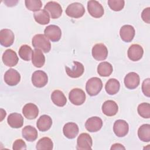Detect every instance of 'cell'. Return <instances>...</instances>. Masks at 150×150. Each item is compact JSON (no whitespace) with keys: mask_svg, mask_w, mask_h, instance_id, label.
<instances>
[{"mask_svg":"<svg viewBox=\"0 0 150 150\" xmlns=\"http://www.w3.org/2000/svg\"><path fill=\"white\" fill-rule=\"evenodd\" d=\"M32 44L35 49H40L44 53H48L51 49L50 41L43 34L35 35L32 38Z\"/></svg>","mask_w":150,"mask_h":150,"instance_id":"obj_1","label":"cell"},{"mask_svg":"<svg viewBox=\"0 0 150 150\" xmlns=\"http://www.w3.org/2000/svg\"><path fill=\"white\" fill-rule=\"evenodd\" d=\"M103 88V83L101 80L97 77H94L86 83V90L87 93L90 96H95L97 95Z\"/></svg>","mask_w":150,"mask_h":150,"instance_id":"obj_2","label":"cell"},{"mask_svg":"<svg viewBox=\"0 0 150 150\" xmlns=\"http://www.w3.org/2000/svg\"><path fill=\"white\" fill-rule=\"evenodd\" d=\"M85 8L79 2H74L68 5L66 9V13L67 16L73 18H79L84 15Z\"/></svg>","mask_w":150,"mask_h":150,"instance_id":"obj_3","label":"cell"},{"mask_svg":"<svg viewBox=\"0 0 150 150\" xmlns=\"http://www.w3.org/2000/svg\"><path fill=\"white\" fill-rule=\"evenodd\" d=\"M86 94L84 91L79 88L72 89L69 94L70 101L75 105H80L83 104L86 100Z\"/></svg>","mask_w":150,"mask_h":150,"instance_id":"obj_4","label":"cell"},{"mask_svg":"<svg viewBox=\"0 0 150 150\" xmlns=\"http://www.w3.org/2000/svg\"><path fill=\"white\" fill-rule=\"evenodd\" d=\"M32 83L33 85L38 88L45 86L48 81L47 74L42 70H36L32 75Z\"/></svg>","mask_w":150,"mask_h":150,"instance_id":"obj_5","label":"cell"},{"mask_svg":"<svg viewBox=\"0 0 150 150\" xmlns=\"http://www.w3.org/2000/svg\"><path fill=\"white\" fill-rule=\"evenodd\" d=\"M93 141L91 136L87 133H81L77 139L76 149L77 150L91 149Z\"/></svg>","mask_w":150,"mask_h":150,"instance_id":"obj_6","label":"cell"},{"mask_svg":"<svg viewBox=\"0 0 150 150\" xmlns=\"http://www.w3.org/2000/svg\"><path fill=\"white\" fill-rule=\"evenodd\" d=\"M87 9L89 14L96 18H101L104 13L103 6L98 1L95 0L88 1Z\"/></svg>","mask_w":150,"mask_h":150,"instance_id":"obj_7","label":"cell"},{"mask_svg":"<svg viewBox=\"0 0 150 150\" xmlns=\"http://www.w3.org/2000/svg\"><path fill=\"white\" fill-rule=\"evenodd\" d=\"M44 33L45 36L52 42L59 41L62 36L60 28L55 25H50L46 27Z\"/></svg>","mask_w":150,"mask_h":150,"instance_id":"obj_8","label":"cell"},{"mask_svg":"<svg viewBox=\"0 0 150 150\" xmlns=\"http://www.w3.org/2000/svg\"><path fill=\"white\" fill-rule=\"evenodd\" d=\"M46 10L52 19H57L62 14L63 9L61 5L55 1H49L45 6Z\"/></svg>","mask_w":150,"mask_h":150,"instance_id":"obj_9","label":"cell"},{"mask_svg":"<svg viewBox=\"0 0 150 150\" xmlns=\"http://www.w3.org/2000/svg\"><path fill=\"white\" fill-rule=\"evenodd\" d=\"M92 56L98 61L104 60L108 56V49L103 43L96 44L92 48Z\"/></svg>","mask_w":150,"mask_h":150,"instance_id":"obj_10","label":"cell"},{"mask_svg":"<svg viewBox=\"0 0 150 150\" xmlns=\"http://www.w3.org/2000/svg\"><path fill=\"white\" fill-rule=\"evenodd\" d=\"M2 60L5 66L13 67L17 64L19 61V58L14 50L9 49L6 50L3 53Z\"/></svg>","mask_w":150,"mask_h":150,"instance_id":"obj_11","label":"cell"},{"mask_svg":"<svg viewBox=\"0 0 150 150\" xmlns=\"http://www.w3.org/2000/svg\"><path fill=\"white\" fill-rule=\"evenodd\" d=\"M21 80V75L19 73L13 69H10L8 70L4 74L5 82L10 86L17 85Z\"/></svg>","mask_w":150,"mask_h":150,"instance_id":"obj_12","label":"cell"},{"mask_svg":"<svg viewBox=\"0 0 150 150\" xmlns=\"http://www.w3.org/2000/svg\"><path fill=\"white\" fill-rule=\"evenodd\" d=\"M144 50L142 47L138 44H133L128 49L127 54L128 58L134 62L139 60L143 56Z\"/></svg>","mask_w":150,"mask_h":150,"instance_id":"obj_13","label":"cell"},{"mask_svg":"<svg viewBox=\"0 0 150 150\" xmlns=\"http://www.w3.org/2000/svg\"><path fill=\"white\" fill-rule=\"evenodd\" d=\"M114 134L118 137L125 136L129 131L128 124L123 120H117L115 121L113 126Z\"/></svg>","mask_w":150,"mask_h":150,"instance_id":"obj_14","label":"cell"},{"mask_svg":"<svg viewBox=\"0 0 150 150\" xmlns=\"http://www.w3.org/2000/svg\"><path fill=\"white\" fill-rule=\"evenodd\" d=\"M73 65L72 67H69L66 66V72L67 74L71 78H78L80 77L84 73V67L83 64L80 62L74 61L73 62Z\"/></svg>","mask_w":150,"mask_h":150,"instance_id":"obj_15","label":"cell"},{"mask_svg":"<svg viewBox=\"0 0 150 150\" xmlns=\"http://www.w3.org/2000/svg\"><path fill=\"white\" fill-rule=\"evenodd\" d=\"M15 36L13 32L8 29H3L0 31V43L5 47L11 46L14 42Z\"/></svg>","mask_w":150,"mask_h":150,"instance_id":"obj_16","label":"cell"},{"mask_svg":"<svg viewBox=\"0 0 150 150\" xmlns=\"http://www.w3.org/2000/svg\"><path fill=\"white\" fill-rule=\"evenodd\" d=\"M103 126V121L98 117H92L87 119L85 123L86 129L90 132L98 131Z\"/></svg>","mask_w":150,"mask_h":150,"instance_id":"obj_17","label":"cell"},{"mask_svg":"<svg viewBox=\"0 0 150 150\" xmlns=\"http://www.w3.org/2000/svg\"><path fill=\"white\" fill-rule=\"evenodd\" d=\"M124 82L127 88L131 90L135 89L139 84V76L135 72H130L125 76Z\"/></svg>","mask_w":150,"mask_h":150,"instance_id":"obj_18","label":"cell"},{"mask_svg":"<svg viewBox=\"0 0 150 150\" xmlns=\"http://www.w3.org/2000/svg\"><path fill=\"white\" fill-rule=\"evenodd\" d=\"M135 34L134 28L130 25L122 26L120 30V35L121 39L125 42H130L132 40Z\"/></svg>","mask_w":150,"mask_h":150,"instance_id":"obj_19","label":"cell"},{"mask_svg":"<svg viewBox=\"0 0 150 150\" xmlns=\"http://www.w3.org/2000/svg\"><path fill=\"white\" fill-rule=\"evenodd\" d=\"M22 113L25 117L29 120L35 119L39 114V109L33 103H28L22 108Z\"/></svg>","mask_w":150,"mask_h":150,"instance_id":"obj_20","label":"cell"},{"mask_svg":"<svg viewBox=\"0 0 150 150\" xmlns=\"http://www.w3.org/2000/svg\"><path fill=\"white\" fill-rule=\"evenodd\" d=\"M118 110L117 104L112 100H107L102 105V111L107 116L115 115Z\"/></svg>","mask_w":150,"mask_h":150,"instance_id":"obj_21","label":"cell"},{"mask_svg":"<svg viewBox=\"0 0 150 150\" xmlns=\"http://www.w3.org/2000/svg\"><path fill=\"white\" fill-rule=\"evenodd\" d=\"M79 131V127L74 122H67L63 128L64 135L69 139L74 138L77 135Z\"/></svg>","mask_w":150,"mask_h":150,"instance_id":"obj_22","label":"cell"},{"mask_svg":"<svg viewBox=\"0 0 150 150\" xmlns=\"http://www.w3.org/2000/svg\"><path fill=\"white\" fill-rule=\"evenodd\" d=\"M8 125L13 128H19L23 126V118L21 114L12 113L10 114L7 118Z\"/></svg>","mask_w":150,"mask_h":150,"instance_id":"obj_23","label":"cell"},{"mask_svg":"<svg viewBox=\"0 0 150 150\" xmlns=\"http://www.w3.org/2000/svg\"><path fill=\"white\" fill-rule=\"evenodd\" d=\"M52 125V120L47 115H41L36 122V126L40 131L45 132L49 130Z\"/></svg>","mask_w":150,"mask_h":150,"instance_id":"obj_24","label":"cell"},{"mask_svg":"<svg viewBox=\"0 0 150 150\" xmlns=\"http://www.w3.org/2000/svg\"><path fill=\"white\" fill-rule=\"evenodd\" d=\"M22 135L26 141L33 142L38 138V131L35 127L31 125H27L22 129Z\"/></svg>","mask_w":150,"mask_h":150,"instance_id":"obj_25","label":"cell"},{"mask_svg":"<svg viewBox=\"0 0 150 150\" xmlns=\"http://www.w3.org/2000/svg\"><path fill=\"white\" fill-rule=\"evenodd\" d=\"M32 62L36 67H42L45 63V57L42 50L38 49H35L32 52Z\"/></svg>","mask_w":150,"mask_h":150,"instance_id":"obj_26","label":"cell"},{"mask_svg":"<svg viewBox=\"0 0 150 150\" xmlns=\"http://www.w3.org/2000/svg\"><path fill=\"white\" fill-rule=\"evenodd\" d=\"M51 99L53 103L58 107H63L67 103L66 96L62 91L59 90H56L52 92Z\"/></svg>","mask_w":150,"mask_h":150,"instance_id":"obj_27","label":"cell"},{"mask_svg":"<svg viewBox=\"0 0 150 150\" xmlns=\"http://www.w3.org/2000/svg\"><path fill=\"white\" fill-rule=\"evenodd\" d=\"M120 84L119 81L112 78L109 79L105 85V91L110 95L117 94L120 90Z\"/></svg>","mask_w":150,"mask_h":150,"instance_id":"obj_28","label":"cell"},{"mask_svg":"<svg viewBox=\"0 0 150 150\" xmlns=\"http://www.w3.org/2000/svg\"><path fill=\"white\" fill-rule=\"evenodd\" d=\"M35 21L40 25H46L50 22L49 13L45 9H40L33 13Z\"/></svg>","mask_w":150,"mask_h":150,"instance_id":"obj_29","label":"cell"},{"mask_svg":"<svg viewBox=\"0 0 150 150\" xmlns=\"http://www.w3.org/2000/svg\"><path fill=\"white\" fill-rule=\"evenodd\" d=\"M112 71V66L107 62H101L97 66V73L102 77H108L110 76Z\"/></svg>","mask_w":150,"mask_h":150,"instance_id":"obj_30","label":"cell"},{"mask_svg":"<svg viewBox=\"0 0 150 150\" xmlns=\"http://www.w3.org/2000/svg\"><path fill=\"white\" fill-rule=\"evenodd\" d=\"M138 136L139 139L143 142L150 141V125L145 124L142 125L138 129Z\"/></svg>","mask_w":150,"mask_h":150,"instance_id":"obj_31","label":"cell"},{"mask_svg":"<svg viewBox=\"0 0 150 150\" xmlns=\"http://www.w3.org/2000/svg\"><path fill=\"white\" fill-rule=\"evenodd\" d=\"M36 148L38 150H51L53 148V143L49 137H43L37 142Z\"/></svg>","mask_w":150,"mask_h":150,"instance_id":"obj_32","label":"cell"},{"mask_svg":"<svg viewBox=\"0 0 150 150\" xmlns=\"http://www.w3.org/2000/svg\"><path fill=\"white\" fill-rule=\"evenodd\" d=\"M19 56L20 57L25 61H29L32 56L33 50L32 48L27 45H22L19 49Z\"/></svg>","mask_w":150,"mask_h":150,"instance_id":"obj_33","label":"cell"},{"mask_svg":"<svg viewBox=\"0 0 150 150\" xmlns=\"http://www.w3.org/2000/svg\"><path fill=\"white\" fill-rule=\"evenodd\" d=\"M137 111L138 114L144 118L150 117V104L148 103H142L138 106Z\"/></svg>","mask_w":150,"mask_h":150,"instance_id":"obj_34","label":"cell"},{"mask_svg":"<svg viewBox=\"0 0 150 150\" xmlns=\"http://www.w3.org/2000/svg\"><path fill=\"white\" fill-rule=\"evenodd\" d=\"M25 3L26 8L33 12L39 11L42 6V2L40 0H26Z\"/></svg>","mask_w":150,"mask_h":150,"instance_id":"obj_35","label":"cell"},{"mask_svg":"<svg viewBox=\"0 0 150 150\" xmlns=\"http://www.w3.org/2000/svg\"><path fill=\"white\" fill-rule=\"evenodd\" d=\"M108 5L112 11H120L124 7L125 1L124 0H108Z\"/></svg>","mask_w":150,"mask_h":150,"instance_id":"obj_36","label":"cell"},{"mask_svg":"<svg viewBox=\"0 0 150 150\" xmlns=\"http://www.w3.org/2000/svg\"><path fill=\"white\" fill-rule=\"evenodd\" d=\"M12 149L14 150H24L26 149V145L22 139H18L13 144Z\"/></svg>","mask_w":150,"mask_h":150,"instance_id":"obj_37","label":"cell"},{"mask_svg":"<svg viewBox=\"0 0 150 150\" xmlns=\"http://www.w3.org/2000/svg\"><path fill=\"white\" fill-rule=\"evenodd\" d=\"M150 79L149 78L144 80L142 84V91L145 96L148 97L150 96Z\"/></svg>","mask_w":150,"mask_h":150,"instance_id":"obj_38","label":"cell"},{"mask_svg":"<svg viewBox=\"0 0 150 150\" xmlns=\"http://www.w3.org/2000/svg\"><path fill=\"white\" fill-rule=\"evenodd\" d=\"M141 18L142 20L147 23H150V8L148 7L146 8H145L141 13Z\"/></svg>","mask_w":150,"mask_h":150,"instance_id":"obj_39","label":"cell"},{"mask_svg":"<svg viewBox=\"0 0 150 150\" xmlns=\"http://www.w3.org/2000/svg\"><path fill=\"white\" fill-rule=\"evenodd\" d=\"M116 149H125V148L121 144L116 143L113 144L111 147V150H116Z\"/></svg>","mask_w":150,"mask_h":150,"instance_id":"obj_40","label":"cell"}]
</instances>
